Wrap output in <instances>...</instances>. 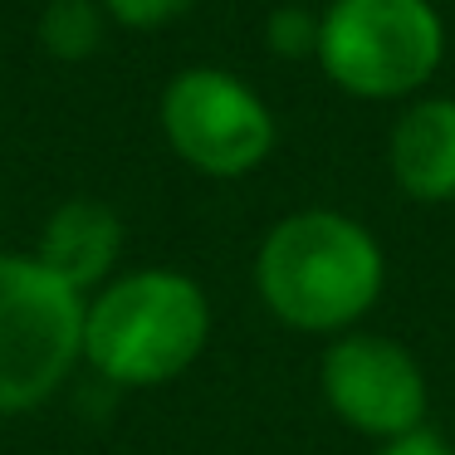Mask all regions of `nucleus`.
Instances as JSON below:
<instances>
[{"label":"nucleus","instance_id":"obj_1","mask_svg":"<svg viewBox=\"0 0 455 455\" xmlns=\"http://www.w3.org/2000/svg\"><path fill=\"white\" fill-rule=\"evenodd\" d=\"M255 294L275 323L338 338L367 323L387 294V250L338 206H299L265 230L255 250Z\"/></svg>","mask_w":455,"mask_h":455},{"label":"nucleus","instance_id":"obj_2","mask_svg":"<svg viewBox=\"0 0 455 455\" xmlns=\"http://www.w3.org/2000/svg\"><path fill=\"white\" fill-rule=\"evenodd\" d=\"M211 299L181 269H132L84 304V363L113 387H167L206 353Z\"/></svg>","mask_w":455,"mask_h":455},{"label":"nucleus","instance_id":"obj_3","mask_svg":"<svg viewBox=\"0 0 455 455\" xmlns=\"http://www.w3.org/2000/svg\"><path fill=\"white\" fill-rule=\"evenodd\" d=\"M451 25L435 0H323L318 74L357 103H411L441 74Z\"/></svg>","mask_w":455,"mask_h":455},{"label":"nucleus","instance_id":"obj_4","mask_svg":"<svg viewBox=\"0 0 455 455\" xmlns=\"http://www.w3.org/2000/svg\"><path fill=\"white\" fill-rule=\"evenodd\" d=\"M84 304L35 255H0V416H20L64 387L84 357Z\"/></svg>","mask_w":455,"mask_h":455},{"label":"nucleus","instance_id":"obj_5","mask_svg":"<svg viewBox=\"0 0 455 455\" xmlns=\"http://www.w3.org/2000/svg\"><path fill=\"white\" fill-rule=\"evenodd\" d=\"M167 148L211 181H240L275 157L279 123L255 84L216 64L172 74L157 99Z\"/></svg>","mask_w":455,"mask_h":455},{"label":"nucleus","instance_id":"obj_6","mask_svg":"<svg viewBox=\"0 0 455 455\" xmlns=\"http://www.w3.org/2000/svg\"><path fill=\"white\" fill-rule=\"evenodd\" d=\"M318 396L338 426L372 445L426 431L431 416V382L421 357L377 328L328 338L318 353Z\"/></svg>","mask_w":455,"mask_h":455},{"label":"nucleus","instance_id":"obj_7","mask_svg":"<svg viewBox=\"0 0 455 455\" xmlns=\"http://www.w3.org/2000/svg\"><path fill=\"white\" fill-rule=\"evenodd\" d=\"M387 177L416 206L455 201V93H416L387 128Z\"/></svg>","mask_w":455,"mask_h":455},{"label":"nucleus","instance_id":"obj_8","mask_svg":"<svg viewBox=\"0 0 455 455\" xmlns=\"http://www.w3.org/2000/svg\"><path fill=\"white\" fill-rule=\"evenodd\" d=\"M123 255V220L108 201H64L50 220H44V235H40V259L54 279L74 289V294H89V289H103Z\"/></svg>","mask_w":455,"mask_h":455},{"label":"nucleus","instance_id":"obj_9","mask_svg":"<svg viewBox=\"0 0 455 455\" xmlns=\"http://www.w3.org/2000/svg\"><path fill=\"white\" fill-rule=\"evenodd\" d=\"M108 11L99 0H50L40 20V44L64 64H84L103 44Z\"/></svg>","mask_w":455,"mask_h":455},{"label":"nucleus","instance_id":"obj_10","mask_svg":"<svg viewBox=\"0 0 455 455\" xmlns=\"http://www.w3.org/2000/svg\"><path fill=\"white\" fill-rule=\"evenodd\" d=\"M265 50L284 64L318 60V11L308 0H279L265 20Z\"/></svg>","mask_w":455,"mask_h":455},{"label":"nucleus","instance_id":"obj_11","mask_svg":"<svg viewBox=\"0 0 455 455\" xmlns=\"http://www.w3.org/2000/svg\"><path fill=\"white\" fill-rule=\"evenodd\" d=\"M99 5L108 11L113 25L138 30V35L167 30V25H177L187 11H196V0H99Z\"/></svg>","mask_w":455,"mask_h":455},{"label":"nucleus","instance_id":"obj_12","mask_svg":"<svg viewBox=\"0 0 455 455\" xmlns=\"http://www.w3.org/2000/svg\"><path fill=\"white\" fill-rule=\"evenodd\" d=\"M372 455H455V445L445 441L441 431H411V435H402V441H387V445H377Z\"/></svg>","mask_w":455,"mask_h":455},{"label":"nucleus","instance_id":"obj_13","mask_svg":"<svg viewBox=\"0 0 455 455\" xmlns=\"http://www.w3.org/2000/svg\"><path fill=\"white\" fill-rule=\"evenodd\" d=\"M308 5H314V0H308Z\"/></svg>","mask_w":455,"mask_h":455}]
</instances>
